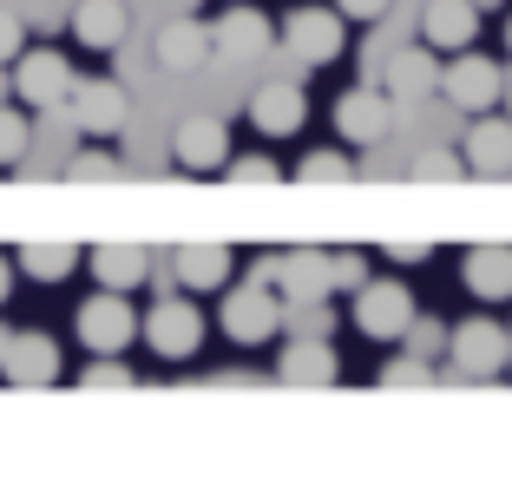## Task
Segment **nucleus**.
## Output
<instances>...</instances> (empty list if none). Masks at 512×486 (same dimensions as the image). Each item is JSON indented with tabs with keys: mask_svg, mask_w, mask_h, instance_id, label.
Wrapping results in <instances>:
<instances>
[{
	"mask_svg": "<svg viewBox=\"0 0 512 486\" xmlns=\"http://www.w3.org/2000/svg\"><path fill=\"white\" fill-rule=\"evenodd\" d=\"M217 329L237 342V349H263V342H276L283 335V296H276V283H224V309H217Z\"/></svg>",
	"mask_w": 512,
	"mask_h": 486,
	"instance_id": "nucleus-1",
	"label": "nucleus"
},
{
	"mask_svg": "<svg viewBox=\"0 0 512 486\" xmlns=\"http://www.w3.org/2000/svg\"><path fill=\"white\" fill-rule=\"evenodd\" d=\"M414 316H421V309H414V289H407L401 276H368V283L348 296V322H355L368 342H401Z\"/></svg>",
	"mask_w": 512,
	"mask_h": 486,
	"instance_id": "nucleus-2",
	"label": "nucleus"
},
{
	"mask_svg": "<svg viewBox=\"0 0 512 486\" xmlns=\"http://www.w3.org/2000/svg\"><path fill=\"white\" fill-rule=\"evenodd\" d=\"M138 335L151 342V355L158 362H191L197 349H204V309L191 303V296H158V303L138 316Z\"/></svg>",
	"mask_w": 512,
	"mask_h": 486,
	"instance_id": "nucleus-3",
	"label": "nucleus"
},
{
	"mask_svg": "<svg viewBox=\"0 0 512 486\" xmlns=\"http://www.w3.org/2000/svg\"><path fill=\"white\" fill-rule=\"evenodd\" d=\"M7 73H14V99L27 112H60L66 99H73V86H79L73 60L53 53V46H20V60L7 66Z\"/></svg>",
	"mask_w": 512,
	"mask_h": 486,
	"instance_id": "nucleus-4",
	"label": "nucleus"
},
{
	"mask_svg": "<svg viewBox=\"0 0 512 486\" xmlns=\"http://www.w3.org/2000/svg\"><path fill=\"white\" fill-rule=\"evenodd\" d=\"M73 335L86 342V355H125L138 342V309L125 289H99V296H86L73 316Z\"/></svg>",
	"mask_w": 512,
	"mask_h": 486,
	"instance_id": "nucleus-5",
	"label": "nucleus"
},
{
	"mask_svg": "<svg viewBox=\"0 0 512 486\" xmlns=\"http://www.w3.org/2000/svg\"><path fill=\"white\" fill-rule=\"evenodd\" d=\"M506 355H512V335H506V322H493V316H467L447 335V368L460 381H493L499 368H506Z\"/></svg>",
	"mask_w": 512,
	"mask_h": 486,
	"instance_id": "nucleus-6",
	"label": "nucleus"
},
{
	"mask_svg": "<svg viewBox=\"0 0 512 486\" xmlns=\"http://www.w3.org/2000/svg\"><path fill=\"white\" fill-rule=\"evenodd\" d=\"M276 40L296 53L302 66H335L348 46V20L335 7H296V14L276 20Z\"/></svg>",
	"mask_w": 512,
	"mask_h": 486,
	"instance_id": "nucleus-7",
	"label": "nucleus"
},
{
	"mask_svg": "<svg viewBox=\"0 0 512 486\" xmlns=\"http://www.w3.org/2000/svg\"><path fill=\"white\" fill-rule=\"evenodd\" d=\"M440 99L447 106H460L473 119V112H499V99H506V73H499V60H486V53H453V66H440Z\"/></svg>",
	"mask_w": 512,
	"mask_h": 486,
	"instance_id": "nucleus-8",
	"label": "nucleus"
},
{
	"mask_svg": "<svg viewBox=\"0 0 512 486\" xmlns=\"http://www.w3.org/2000/svg\"><path fill=\"white\" fill-rule=\"evenodd\" d=\"M0 381L14 388H53L60 381V342L40 329H0Z\"/></svg>",
	"mask_w": 512,
	"mask_h": 486,
	"instance_id": "nucleus-9",
	"label": "nucleus"
},
{
	"mask_svg": "<svg viewBox=\"0 0 512 486\" xmlns=\"http://www.w3.org/2000/svg\"><path fill=\"white\" fill-rule=\"evenodd\" d=\"M276 46V20L250 0H230L224 14L211 20V53L217 60H256V53H270Z\"/></svg>",
	"mask_w": 512,
	"mask_h": 486,
	"instance_id": "nucleus-10",
	"label": "nucleus"
},
{
	"mask_svg": "<svg viewBox=\"0 0 512 486\" xmlns=\"http://www.w3.org/2000/svg\"><path fill=\"white\" fill-rule=\"evenodd\" d=\"M171 165L191 171V178H224L230 165V125L224 119H184L178 132H171Z\"/></svg>",
	"mask_w": 512,
	"mask_h": 486,
	"instance_id": "nucleus-11",
	"label": "nucleus"
},
{
	"mask_svg": "<svg viewBox=\"0 0 512 486\" xmlns=\"http://www.w3.org/2000/svg\"><path fill=\"white\" fill-rule=\"evenodd\" d=\"M394 132V99L388 86H348L335 99V138L342 145H381Z\"/></svg>",
	"mask_w": 512,
	"mask_h": 486,
	"instance_id": "nucleus-12",
	"label": "nucleus"
},
{
	"mask_svg": "<svg viewBox=\"0 0 512 486\" xmlns=\"http://www.w3.org/2000/svg\"><path fill=\"white\" fill-rule=\"evenodd\" d=\"M66 112L79 119V132L112 138V132H125V119H132V99H125L119 79H79L73 99H66Z\"/></svg>",
	"mask_w": 512,
	"mask_h": 486,
	"instance_id": "nucleus-13",
	"label": "nucleus"
},
{
	"mask_svg": "<svg viewBox=\"0 0 512 486\" xmlns=\"http://www.w3.org/2000/svg\"><path fill=\"white\" fill-rule=\"evenodd\" d=\"M276 296L283 309H322L335 296L329 289V250H283L276 263Z\"/></svg>",
	"mask_w": 512,
	"mask_h": 486,
	"instance_id": "nucleus-14",
	"label": "nucleus"
},
{
	"mask_svg": "<svg viewBox=\"0 0 512 486\" xmlns=\"http://www.w3.org/2000/svg\"><path fill=\"white\" fill-rule=\"evenodd\" d=\"M250 132H263V138H289V132H302V119H309V92L296 86V79H270V86H256L250 92Z\"/></svg>",
	"mask_w": 512,
	"mask_h": 486,
	"instance_id": "nucleus-15",
	"label": "nucleus"
},
{
	"mask_svg": "<svg viewBox=\"0 0 512 486\" xmlns=\"http://www.w3.org/2000/svg\"><path fill=\"white\" fill-rule=\"evenodd\" d=\"M276 381H289V388H329V381H342V355H335V342H322V335L283 342V349H276Z\"/></svg>",
	"mask_w": 512,
	"mask_h": 486,
	"instance_id": "nucleus-16",
	"label": "nucleus"
},
{
	"mask_svg": "<svg viewBox=\"0 0 512 486\" xmlns=\"http://www.w3.org/2000/svg\"><path fill=\"white\" fill-rule=\"evenodd\" d=\"M381 86H388L394 106H414V99H427V92H440V60L434 46H401V53H388V66H381Z\"/></svg>",
	"mask_w": 512,
	"mask_h": 486,
	"instance_id": "nucleus-17",
	"label": "nucleus"
},
{
	"mask_svg": "<svg viewBox=\"0 0 512 486\" xmlns=\"http://www.w3.org/2000/svg\"><path fill=\"white\" fill-rule=\"evenodd\" d=\"M460 158H467V171H480V178H506V171H512V119H499V112H473Z\"/></svg>",
	"mask_w": 512,
	"mask_h": 486,
	"instance_id": "nucleus-18",
	"label": "nucleus"
},
{
	"mask_svg": "<svg viewBox=\"0 0 512 486\" xmlns=\"http://www.w3.org/2000/svg\"><path fill=\"white\" fill-rule=\"evenodd\" d=\"M86 270L99 289H145L151 283V250L145 243H99V250H86Z\"/></svg>",
	"mask_w": 512,
	"mask_h": 486,
	"instance_id": "nucleus-19",
	"label": "nucleus"
},
{
	"mask_svg": "<svg viewBox=\"0 0 512 486\" xmlns=\"http://www.w3.org/2000/svg\"><path fill=\"white\" fill-rule=\"evenodd\" d=\"M473 33H480V7H473V0H427L421 40L434 46V53H467Z\"/></svg>",
	"mask_w": 512,
	"mask_h": 486,
	"instance_id": "nucleus-20",
	"label": "nucleus"
},
{
	"mask_svg": "<svg viewBox=\"0 0 512 486\" xmlns=\"http://www.w3.org/2000/svg\"><path fill=\"white\" fill-rule=\"evenodd\" d=\"M460 283L480 303H506L512 296V243H473L467 257H460Z\"/></svg>",
	"mask_w": 512,
	"mask_h": 486,
	"instance_id": "nucleus-21",
	"label": "nucleus"
},
{
	"mask_svg": "<svg viewBox=\"0 0 512 486\" xmlns=\"http://www.w3.org/2000/svg\"><path fill=\"white\" fill-rule=\"evenodd\" d=\"M211 53V27L204 20H165L158 40H151V66H165V73H197Z\"/></svg>",
	"mask_w": 512,
	"mask_h": 486,
	"instance_id": "nucleus-22",
	"label": "nucleus"
},
{
	"mask_svg": "<svg viewBox=\"0 0 512 486\" xmlns=\"http://www.w3.org/2000/svg\"><path fill=\"white\" fill-rule=\"evenodd\" d=\"M125 27H132L125 0H79L73 7V40L86 46V53H119Z\"/></svg>",
	"mask_w": 512,
	"mask_h": 486,
	"instance_id": "nucleus-23",
	"label": "nucleus"
},
{
	"mask_svg": "<svg viewBox=\"0 0 512 486\" xmlns=\"http://www.w3.org/2000/svg\"><path fill=\"white\" fill-rule=\"evenodd\" d=\"M171 270H178V289H224L237 276V250L230 243H184Z\"/></svg>",
	"mask_w": 512,
	"mask_h": 486,
	"instance_id": "nucleus-24",
	"label": "nucleus"
},
{
	"mask_svg": "<svg viewBox=\"0 0 512 486\" xmlns=\"http://www.w3.org/2000/svg\"><path fill=\"white\" fill-rule=\"evenodd\" d=\"M86 263V250L79 243H60V237H46V243H20L14 250V270H27L33 283H66V276Z\"/></svg>",
	"mask_w": 512,
	"mask_h": 486,
	"instance_id": "nucleus-25",
	"label": "nucleus"
},
{
	"mask_svg": "<svg viewBox=\"0 0 512 486\" xmlns=\"http://www.w3.org/2000/svg\"><path fill=\"white\" fill-rule=\"evenodd\" d=\"M224 184H243V191H270V184H283V165L276 158H263V152H230V165H224Z\"/></svg>",
	"mask_w": 512,
	"mask_h": 486,
	"instance_id": "nucleus-26",
	"label": "nucleus"
},
{
	"mask_svg": "<svg viewBox=\"0 0 512 486\" xmlns=\"http://www.w3.org/2000/svg\"><path fill=\"white\" fill-rule=\"evenodd\" d=\"M33 145V125H27V106H0V171H14Z\"/></svg>",
	"mask_w": 512,
	"mask_h": 486,
	"instance_id": "nucleus-27",
	"label": "nucleus"
},
{
	"mask_svg": "<svg viewBox=\"0 0 512 486\" xmlns=\"http://www.w3.org/2000/svg\"><path fill=\"white\" fill-rule=\"evenodd\" d=\"M66 178H73V184H112V178H119V152H106V145H86V152L66 158Z\"/></svg>",
	"mask_w": 512,
	"mask_h": 486,
	"instance_id": "nucleus-28",
	"label": "nucleus"
},
{
	"mask_svg": "<svg viewBox=\"0 0 512 486\" xmlns=\"http://www.w3.org/2000/svg\"><path fill=\"white\" fill-rule=\"evenodd\" d=\"M132 362H125V355H92L86 368H79V388H92V395H99V388H132Z\"/></svg>",
	"mask_w": 512,
	"mask_h": 486,
	"instance_id": "nucleus-29",
	"label": "nucleus"
},
{
	"mask_svg": "<svg viewBox=\"0 0 512 486\" xmlns=\"http://www.w3.org/2000/svg\"><path fill=\"white\" fill-rule=\"evenodd\" d=\"M368 283V250H329V289L335 296H355Z\"/></svg>",
	"mask_w": 512,
	"mask_h": 486,
	"instance_id": "nucleus-30",
	"label": "nucleus"
},
{
	"mask_svg": "<svg viewBox=\"0 0 512 486\" xmlns=\"http://www.w3.org/2000/svg\"><path fill=\"white\" fill-rule=\"evenodd\" d=\"M296 178L302 184H348V178H355V165H348V152H309L296 165Z\"/></svg>",
	"mask_w": 512,
	"mask_h": 486,
	"instance_id": "nucleus-31",
	"label": "nucleus"
},
{
	"mask_svg": "<svg viewBox=\"0 0 512 486\" xmlns=\"http://www.w3.org/2000/svg\"><path fill=\"white\" fill-rule=\"evenodd\" d=\"M447 322H434V316H414V322H407V335H401V342H407V349H414V355H427V362H434V355L440 349H447Z\"/></svg>",
	"mask_w": 512,
	"mask_h": 486,
	"instance_id": "nucleus-32",
	"label": "nucleus"
},
{
	"mask_svg": "<svg viewBox=\"0 0 512 486\" xmlns=\"http://www.w3.org/2000/svg\"><path fill=\"white\" fill-rule=\"evenodd\" d=\"M427 375H434V362H427V355H414V349H407V355H394V362L381 368V388H421Z\"/></svg>",
	"mask_w": 512,
	"mask_h": 486,
	"instance_id": "nucleus-33",
	"label": "nucleus"
},
{
	"mask_svg": "<svg viewBox=\"0 0 512 486\" xmlns=\"http://www.w3.org/2000/svg\"><path fill=\"white\" fill-rule=\"evenodd\" d=\"M414 178H421V184L467 178V158H460V152H421V158H414Z\"/></svg>",
	"mask_w": 512,
	"mask_h": 486,
	"instance_id": "nucleus-34",
	"label": "nucleus"
},
{
	"mask_svg": "<svg viewBox=\"0 0 512 486\" xmlns=\"http://www.w3.org/2000/svg\"><path fill=\"white\" fill-rule=\"evenodd\" d=\"M329 7H335V14L348 20V27H381L394 0H329Z\"/></svg>",
	"mask_w": 512,
	"mask_h": 486,
	"instance_id": "nucleus-35",
	"label": "nucleus"
},
{
	"mask_svg": "<svg viewBox=\"0 0 512 486\" xmlns=\"http://www.w3.org/2000/svg\"><path fill=\"white\" fill-rule=\"evenodd\" d=\"M20 46H27V20L0 7V66H14V60H20Z\"/></svg>",
	"mask_w": 512,
	"mask_h": 486,
	"instance_id": "nucleus-36",
	"label": "nucleus"
},
{
	"mask_svg": "<svg viewBox=\"0 0 512 486\" xmlns=\"http://www.w3.org/2000/svg\"><path fill=\"white\" fill-rule=\"evenodd\" d=\"M381 257H388V263H427V257H434V243H427V237H401V243H388Z\"/></svg>",
	"mask_w": 512,
	"mask_h": 486,
	"instance_id": "nucleus-37",
	"label": "nucleus"
},
{
	"mask_svg": "<svg viewBox=\"0 0 512 486\" xmlns=\"http://www.w3.org/2000/svg\"><path fill=\"white\" fill-rule=\"evenodd\" d=\"M7 296H14V257H0V309H7Z\"/></svg>",
	"mask_w": 512,
	"mask_h": 486,
	"instance_id": "nucleus-38",
	"label": "nucleus"
},
{
	"mask_svg": "<svg viewBox=\"0 0 512 486\" xmlns=\"http://www.w3.org/2000/svg\"><path fill=\"white\" fill-rule=\"evenodd\" d=\"M506 53H512V20H506Z\"/></svg>",
	"mask_w": 512,
	"mask_h": 486,
	"instance_id": "nucleus-39",
	"label": "nucleus"
}]
</instances>
